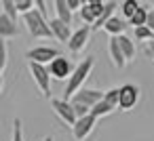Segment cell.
Returning <instances> with one entry per match:
<instances>
[{
  "label": "cell",
  "instance_id": "e0dca14e",
  "mask_svg": "<svg viewBox=\"0 0 154 141\" xmlns=\"http://www.w3.org/2000/svg\"><path fill=\"white\" fill-rule=\"evenodd\" d=\"M53 9H55V17L61 19L63 23L72 26V11L68 7V0H55L53 2Z\"/></svg>",
  "mask_w": 154,
  "mask_h": 141
},
{
  "label": "cell",
  "instance_id": "30bf717a",
  "mask_svg": "<svg viewBox=\"0 0 154 141\" xmlns=\"http://www.w3.org/2000/svg\"><path fill=\"white\" fill-rule=\"evenodd\" d=\"M103 9H106V2H101V0H87L85 7H82V11H80V17H82L85 26H91L93 28L95 21L101 17Z\"/></svg>",
  "mask_w": 154,
  "mask_h": 141
},
{
  "label": "cell",
  "instance_id": "4316f807",
  "mask_svg": "<svg viewBox=\"0 0 154 141\" xmlns=\"http://www.w3.org/2000/svg\"><path fill=\"white\" fill-rule=\"evenodd\" d=\"M0 51H2V57H0V72L5 74L7 63H9V44H7L5 40H0Z\"/></svg>",
  "mask_w": 154,
  "mask_h": 141
},
{
  "label": "cell",
  "instance_id": "9c48e42d",
  "mask_svg": "<svg viewBox=\"0 0 154 141\" xmlns=\"http://www.w3.org/2000/svg\"><path fill=\"white\" fill-rule=\"evenodd\" d=\"M74 70H76V65L68 59V57H57L55 61H51V65H49V72H51V78H55V80H70L72 78V74H74Z\"/></svg>",
  "mask_w": 154,
  "mask_h": 141
},
{
  "label": "cell",
  "instance_id": "7c38bea8",
  "mask_svg": "<svg viewBox=\"0 0 154 141\" xmlns=\"http://www.w3.org/2000/svg\"><path fill=\"white\" fill-rule=\"evenodd\" d=\"M49 26H51V32H53V36H55V40H59V42H63V44H68L70 42V38H72V28L68 26V23H63L61 19H57V17H53L51 21H49Z\"/></svg>",
  "mask_w": 154,
  "mask_h": 141
},
{
  "label": "cell",
  "instance_id": "484cf974",
  "mask_svg": "<svg viewBox=\"0 0 154 141\" xmlns=\"http://www.w3.org/2000/svg\"><path fill=\"white\" fill-rule=\"evenodd\" d=\"M11 141H26V137H23V122H21V118H15L13 120V139Z\"/></svg>",
  "mask_w": 154,
  "mask_h": 141
},
{
  "label": "cell",
  "instance_id": "4fadbf2b",
  "mask_svg": "<svg viewBox=\"0 0 154 141\" xmlns=\"http://www.w3.org/2000/svg\"><path fill=\"white\" fill-rule=\"evenodd\" d=\"M19 36V28H17V21H13L9 15L0 13V40L9 42L11 38Z\"/></svg>",
  "mask_w": 154,
  "mask_h": 141
},
{
  "label": "cell",
  "instance_id": "3957f363",
  "mask_svg": "<svg viewBox=\"0 0 154 141\" xmlns=\"http://www.w3.org/2000/svg\"><path fill=\"white\" fill-rule=\"evenodd\" d=\"M28 70H30V74H32L36 86L40 88L42 97L51 101L53 97H51V72H49V65H40V63H32V61H30V63H28Z\"/></svg>",
  "mask_w": 154,
  "mask_h": 141
},
{
  "label": "cell",
  "instance_id": "9a60e30c",
  "mask_svg": "<svg viewBox=\"0 0 154 141\" xmlns=\"http://www.w3.org/2000/svg\"><path fill=\"white\" fill-rule=\"evenodd\" d=\"M127 26H129V21H127V19H122V17L114 15V17L106 23V28H103V30L110 34V38H116V36H125Z\"/></svg>",
  "mask_w": 154,
  "mask_h": 141
},
{
  "label": "cell",
  "instance_id": "52a82bcc",
  "mask_svg": "<svg viewBox=\"0 0 154 141\" xmlns=\"http://www.w3.org/2000/svg\"><path fill=\"white\" fill-rule=\"evenodd\" d=\"M103 95H106V91H99V88H82L72 97V103L93 110L99 101H103Z\"/></svg>",
  "mask_w": 154,
  "mask_h": 141
},
{
  "label": "cell",
  "instance_id": "277c9868",
  "mask_svg": "<svg viewBox=\"0 0 154 141\" xmlns=\"http://www.w3.org/2000/svg\"><path fill=\"white\" fill-rule=\"evenodd\" d=\"M57 57H61V53L55 46H34L30 51H26V59L28 63H40V65H51V61H55Z\"/></svg>",
  "mask_w": 154,
  "mask_h": 141
},
{
  "label": "cell",
  "instance_id": "ac0fdd59",
  "mask_svg": "<svg viewBox=\"0 0 154 141\" xmlns=\"http://www.w3.org/2000/svg\"><path fill=\"white\" fill-rule=\"evenodd\" d=\"M116 38H118V44H120V49H122L127 61L131 63V61L135 59V42H133L129 36H116Z\"/></svg>",
  "mask_w": 154,
  "mask_h": 141
},
{
  "label": "cell",
  "instance_id": "ffe728a7",
  "mask_svg": "<svg viewBox=\"0 0 154 141\" xmlns=\"http://www.w3.org/2000/svg\"><path fill=\"white\" fill-rule=\"evenodd\" d=\"M114 110H116V107H114V105H110V103L103 99V101H99V103L91 110V114H93L95 118H106V116H110Z\"/></svg>",
  "mask_w": 154,
  "mask_h": 141
},
{
  "label": "cell",
  "instance_id": "8992f818",
  "mask_svg": "<svg viewBox=\"0 0 154 141\" xmlns=\"http://www.w3.org/2000/svg\"><path fill=\"white\" fill-rule=\"evenodd\" d=\"M51 107H53V112L59 116V120H61L63 124H68L70 128L76 124L78 116H76V112H74L72 101H66V99H51Z\"/></svg>",
  "mask_w": 154,
  "mask_h": 141
},
{
  "label": "cell",
  "instance_id": "f1b7e54d",
  "mask_svg": "<svg viewBox=\"0 0 154 141\" xmlns=\"http://www.w3.org/2000/svg\"><path fill=\"white\" fill-rule=\"evenodd\" d=\"M68 7H70V11L74 13V11H82L85 2H82V0H68Z\"/></svg>",
  "mask_w": 154,
  "mask_h": 141
},
{
  "label": "cell",
  "instance_id": "5bb4252c",
  "mask_svg": "<svg viewBox=\"0 0 154 141\" xmlns=\"http://www.w3.org/2000/svg\"><path fill=\"white\" fill-rule=\"evenodd\" d=\"M108 51H110V57H112V63L118 68V70H122L129 61H127V57H125V53H122V49H120V44H118V38H110V44H108Z\"/></svg>",
  "mask_w": 154,
  "mask_h": 141
},
{
  "label": "cell",
  "instance_id": "603a6c76",
  "mask_svg": "<svg viewBox=\"0 0 154 141\" xmlns=\"http://www.w3.org/2000/svg\"><path fill=\"white\" fill-rule=\"evenodd\" d=\"M152 38H154V32H152L148 26L135 28V40H137V42H150Z\"/></svg>",
  "mask_w": 154,
  "mask_h": 141
},
{
  "label": "cell",
  "instance_id": "1f68e13d",
  "mask_svg": "<svg viewBox=\"0 0 154 141\" xmlns=\"http://www.w3.org/2000/svg\"><path fill=\"white\" fill-rule=\"evenodd\" d=\"M45 141H55V139L53 137H45Z\"/></svg>",
  "mask_w": 154,
  "mask_h": 141
},
{
  "label": "cell",
  "instance_id": "f546056e",
  "mask_svg": "<svg viewBox=\"0 0 154 141\" xmlns=\"http://www.w3.org/2000/svg\"><path fill=\"white\" fill-rule=\"evenodd\" d=\"M146 55L154 61V38H152L150 42H146Z\"/></svg>",
  "mask_w": 154,
  "mask_h": 141
},
{
  "label": "cell",
  "instance_id": "83f0119b",
  "mask_svg": "<svg viewBox=\"0 0 154 141\" xmlns=\"http://www.w3.org/2000/svg\"><path fill=\"white\" fill-rule=\"evenodd\" d=\"M34 2H36V11L47 19V15H49V9L53 7V2H45V0H34Z\"/></svg>",
  "mask_w": 154,
  "mask_h": 141
},
{
  "label": "cell",
  "instance_id": "5b68a950",
  "mask_svg": "<svg viewBox=\"0 0 154 141\" xmlns=\"http://www.w3.org/2000/svg\"><path fill=\"white\" fill-rule=\"evenodd\" d=\"M139 95H141V91H139V86H137V84H133V82H125V84L120 86L118 110H122V112L133 110V107L139 103Z\"/></svg>",
  "mask_w": 154,
  "mask_h": 141
},
{
  "label": "cell",
  "instance_id": "4dcf8cb0",
  "mask_svg": "<svg viewBox=\"0 0 154 141\" xmlns=\"http://www.w3.org/2000/svg\"><path fill=\"white\" fill-rule=\"evenodd\" d=\"M148 28H150V30L154 32V9H152V11L148 13Z\"/></svg>",
  "mask_w": 154,
  "mask_h": 141
},
{
  "label": "cell",
  "instance_id": "ba28073f",
  "mask_svg": "<svg viewBox=\"0 0 154 141\" xmlns=\"http://www.w3.org/2000/svg\"><path fill=\"white\" fill-rule=\"evenodd\" d=\"M91 32H93V28H91V26H80L78 30H74V34H72V38H70V42H68V51H70L72 55L82 53V51H85V46L89 44Z\"/></svg>",
  "mask_w": 154,
  "mask_h": 141
},
{
  "label": "cell",
  "instance_id": "7402d4cb",
  "mask_svg": "<svg viewBox=\"0 0 154 141\" xmlns=\"http://www.w3.org/2000/svg\"><path fill=\"white\" fill-rule=\"evenodd\" d=\"M0 9H2V13H5V15H9L13 21H17V15H19V11H17V4H15V0H2V2H0Z\"/></svg>",
  "mask_w": 154,
  "mask_h": 141
},
{
  "label": "cell",
  "instance_id": "6da1fadb",
  "mask_svg": "<svg viewBox=\"0 0 154 141\" xmlns=\"http://www.w3.org/2000/svg\"><path fill=\"white\" fill-rule=\"evenodd\" d=\"M93 65H95V59L93 57H85L78 65H76V70H74V74H72V78L68 80V84H66V101H72V97L78 93V91H82L85 88V82H87V78L91 76V70H93Z\"/></svg>",
  "mask_w": 154,
  "mask_h": 141
},
{
  "label": "cell",
  "instance_id": "44dd1931",
  "mask_svg": "<svg viewBox=\"0 0 154 141\" xmlns=\"http://www.w3.org/2000/svg\"><path fill=\"white\" fill-rule=\"evenodd\" d=\"M148 9H143V7H139L137 9V13L133 15V19L129 21V26H133V28H143V26H148Z\"/></svg>",
  "mask_w": 154,
  "mask_h": 141
},
{
  "label": "cell",
  "instance_id": "2e32d148",
  "mask_svg": "<svg viewBox=\"0 0 154 141\" xmlns=\"http://www.w3.org/2000/svg\"><path fill=\"white\" fill-rule=\"evenodd\" d=\"M116 9H120V4H118V2H114V0H112V2H106V9H103L101 17H99V19L95 21V26H93V32H95V30H101V28H106V23H108V21H110V19L116 15V13H114Z\"/></svg>",
  "mask_w": 154,
  "mask_h": 141
},
{
  "label": "cell",
  "instance_id": "7a4b0ae2",
  "mask_svg": "<svg viewBox=\"0 0 154 141\" xmlns=\"http://www.w3.org/2000/svg\"><path fill=\"white\" fill-rule=\"evenodd\" d=\"M23 23H26V30H28V34L34 38V40H49V38H55L53 36V32H51V26H49V21L34 9V11H30L28 15H23Z\"/></svg>",
  "mask_w": 154,
  "mask_h": 141
},
{
  "label": "cell",
  "instance_id": "d6986e66",
  "mask_svg": "<svg viewBox=\"0 0 154 141\" xmlns=\"http://www.w3.org/2000/svg\"><path fill=\"white\" fill-rule=\"evenodd\" d=\"M139 7H141V4H139V2H135V0H122V2H120V15H122V19L131 21Z\"/></svg>",
  "mask_w": 154,
  "mask_h": 141
},
{
  "label": "cell",
  "instance_id": "d6a6232c",
  "mask_svg": "<svg viewBox=\"0 0 154 141\" xmlns=\"http://www.w3.org/2000/svg\"><path fill=\"white\" fill-rule=\"evenodd\" d=\"M152 9H154V2H152Z\"/></svg>",
  "mask_w": 154,
  "mask_h": 141
},
{
  "label": "cell",
  "instance_id": "8fae6325",
  "mask_svg": "<svg viewBox=\"0 0 154 141\" xmlns=\"http://www.w3.org/2000/svg\"><path fill=\"white\" fill-rule=\"evenodd\" d=\"M95 122H97V118H95L93 114H89V116H85V118H78L76 124L72 126V135H74V139H76V141H85V139L93 133Z\"/></svg>",
  "mask_w": 154,
  "mask_h": 141
},
{
  "label": "cell",
  "instance_id": "cb8c5ba5",
  "mask_svg": "<svg viewBox=\"0 0 154 141\" xmlns=\"http://www.w3.org/2000/svg\"><path fill=\"white\" fill-rule=\"evenodd\" d=\"M103 99L110 103V105H114V107H118V99H120V86H114V88H108L106 91V95H103Z\"/></svg>",
  "mask_w": 154,
  "mask_h": 141
},
{
  "label": "cell",
  "instance_id": "d4e9b609",
  "mask_svg": "<svg viewBox=\"0 0 154 141\" xmlns=\"http://www.w3.org/2000/svg\"><path fill=\"white\" fill-rule=\"evenodd\" d=\"M15 4H17L19 15H28L30 11L36 9V2H34V0H15Z\"/></svg>",
  "mask_w": 154,
  "mask_h": 141
}]
</instances>
